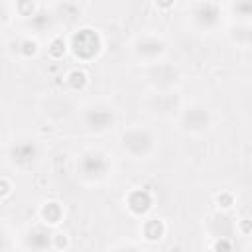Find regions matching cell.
<instances>
[{"label": "cell", "mask_w": 252, "mask_h": 252, "mask_svg": "<svg viewBox=\"0 0 252 252\" xmlns=\"http://www.w3.org/2000/svg\"><path fill=\"white\" fill-rule=\"evenodd\" d=\"M69 43V51L79 61H91L94 59L102 49V37L94 28H81L73 32Z\"/></svg>", "instance_id": "obj_1"}, {"label": "cell", "mask_w": 252, "mask_h": 252, "mask_svg": "<svg viewBox=\"0 0 252 252\" xmlns=\"http://www.w3.org/2000/svg\"><path fill=\"white\" fill-rule=\"evenodd\" d=\"M120 144H122V148H124L130 156H134V158L138 159V158L148 156V154L154 150L156 138H154V134H152L150 130H146V128H130V130H126V132L122 134Z\"/></svg>", "instance_id": "obj_2"}, {"label": "cell", "mask_w": 252, "mask_h": 252, "mask_svg": "<svg viewBox=\"0 0 252 252\" xmlns=\"http://www.w3.org/2000/svg\"><path fill=\"white\" fill-rule=\"evenodd\" d=\"M108 158L102 154V152H96V150H91V152H85L77 163L79 171L83 177L87 179H96V177H102L106 171H108Z\"/></svg>", "instance_id": "obj_3"}, {"label": "cell", "mask_w": 252, "mask_h": 252, "mask_svg": "<svg viewBox=\"0 0 252 252\" xmlns=\"http://www.w3.org/2000/svg\"><path fill=\"white\" fill-rule=\"evenodd\" d=\"M85 124L89 130L104 132L114 124V112L108 106H93L85 114Z\"/></svg>", "instance_id": "obj_4"}, {"label": "cell", "mask_w": 252, "mask_h": 252, "mask_svg": "<svg viewBox=\"0 0 252 252\" xmlns=\"http://www.w3.org/2000/svg\"><path fill=\"white\" fill-rule=\"evenodd\" d=\"M126 207H128V211L132 215L142 217V215L150 213V209L154 207V197H152V193L148 189H142V187L132 189L126 195Z\"/></svg>", "instance_id": "obj_5"}, {"label": "cell", "mask_w": 252, "mask_h": 252, "mask_svg": "<svg viewBox=\"0 0 252 252\" xmlns=\"http://www.w3.org/2000/svg\"><path fill=\"white\" fill-rule=\"evenodd\" d=\"M51 238H53V232L45 224H37L28 230L26 246L33 252H45L47 248H51Z\"/></svg>", "instance_id": "obj_6"}, {"label": "cell", "mask_w": 252, "mask_h": 252, "mask_svg": "<svg viewBox=\"0 0 252 252\" xmlns=\"http://www.w3.org/2000/svg\"><path fill=\"white\" fill-rule=\"evenodd\" d=\"M183 126L187 130H203L209 126V110L201 104L191 106L183 112Z\"/></svg>", "instance_id": "obj_7"}, {"label": "cell", "mask_w": 252, "mask_h": 252, "mask_svg": "<svg viewBox=\"0 0 252 252\" xmlns=\"http://www.w3.org/2000/svg\"><path fill=\"white\" fill-rule=\"evenodd\" d=\"M10 158L18 165H28L37 158V146L33 142H20L10 150Z\"/></svg>", "instance_id": "obj_8"}, {"label": "cell", "mask_w": 252, "mask_h": 252, "mask_svg": "<svg viewBox=\"0 0 252 252\" xmlns=\"http://www.w3.org/2000/svg\"><path fill=\"white\" fill-rule=\"evenodd\" d=\"M219 14H220V8L215 2H205V4L199 2V4H195V20L201 26H215L217 20H219Z\"/></svg>", "instance_id": "obj_9"}, {"label": "cell", "mask_w": 252, "mask_h": 252, "mask_svg": "<svg viewBox=\"0 0 252 252\" xmlns=\"http://www.w3.org/2000/svg\"><path fill=\"white\" fill-rule=\"evenodd\" d=\"M163 49H165V43L158 37H142L136 43V53L140 57H146V59L158 57L159 53H163Z\"/></svg>", "instance_id": "obj_10"}, {"label": "cell", "mask_w": 252, "mask_h": 252, "mask_svg": "<svg viewBox=\"0 0 252 252\" xmlns=\"http://www.w3.org/2000/svg\"><path fill=\"white\" fill-rule=\"evenodd\" d=\"M39 217H41V220H43L47 226L59 224L61 219H63V207H61V203H57V201H47V203H43L41 209H39Z\"/></svg>", "instance_id": "obj_11"}, {"label": "cell", "mask_w": 252, "mask_h": 252, "mask_svg": "<svg viewBox=\"0 0 252 252\" xmlns=\"http://www.w3.org/2000/svg\"><path fill=\"white\" fill-rule=\"evenodd\" d=\"M142 236L148 242H158L165 236V222L161 219H148L142 224Z\"/></svg>", "instance_id": "obj_12"}, {"label": "cell", "mask_w": 252, "mask_h": 252, "mask_svg": "<svg viewBox=\"0 0 252 252\" xmlns=\"http://www.w3.org/2000/svg\"><path fill=\"white\" fill-rule=\"evenodd\" d=\"M65 79H67V85L71 91H83L89 85V75L83 69H71Z\"/></svg>", "instance_id": "obj_13"}, {"label": "cell", "mask_w": 252, "mask_h": 252, "mask_svg": "<svg viewBox=\"0 0 252 252\" xmlns=\"http://www.w3.org/2000/svg\"><path fill=\"white\" fill-rule=\"evenodd\" d=\"M69 51V43L63 35H55L47 45V55L51 59H63V55Z\"/></svg>", "instance_id": "obj_14"}, {"label": "cell", "mask_w": 252, "mask_h": 252, "mask_svg": "<svg viewBox=\"0 0 252 252\" xmlns=\"http://www.w3.org/2000/svg\"><path fill=\"white\" fill-rule=\"evenodd\" d=\"M20 53H22V57H26V59L35 57V55H37V41L32 39V37L22 39V41H20Z\"/></svg>", "instance_id": "obj_15"}, {"label": "cell", "mask_w": 252, "mask_h": 252, "mask_svg": "<svg viewBox=\"0 0 252 252\" xmlns=\"http://www.w3.org/2000/svg\"><path fill=\"white\" fill-rule=\"evenodd\" d=\"M215 205L222 211H228L232 205H234V195L230 191H220L217 197H215Z\"/></svg>", "instance_id": "obj_16"}, {"label": "cell", "mask_w": 252, "mask_h": 252, "mask_svg": "<svg viewBox=\"0 0 252 252\" xmlns=\"http://www.w3.org/2000/svg\"><path fill=\"white\" fill-rule=\"evenodd\" d=\"M16 10H18V14L24 16V18H33V16L37 14V4L32 2V0H28V2H18V4H16Z\"/></svg>", "instance_id": "obj_17"}, {"label": "cell", "mask_w": 252, "mask_h": 252, "mask_svg": "<svg viewBox=\"0 0 252 252\" xmlns=\"http://www.w3.org/2000/svg\"><path fill=\"white\" fill-rule=\"evenodd\" d=\"M211 248H213V252H232V242L224 236H219V238L213 240Z\"/></svg>", "instance_id": "obj_18"}, {"label": "cell", "mask_w": 252, "mask_h": 252, "mask_svg": "<svg viewBox=\"0 0 252 252\" xmlns=\"http://www.w3.org/2000/svg\"><path fill=\"white\" fill-rule=\"evenodd\" d=\"M51 246L57 248V250H65L69 246V236L65 232H53V238H51Z\"/></svg>", "instance_id": "obj_19"}, {"label": "cell", "mask_w": 252, "mask_h": 252, "mask_svg": "<svg viewBox=\"0 0 252 252\" xmlns=\"http://www.w3.org/2000/svg\"><path fill=\"white\" fill-rule=\"evenodd\" d=\"M12 193V183L6 177H0V199H6Z\"/></svg>", "instance_id": "obj_20"}, {"label": "cell", "mask_w": 252, "mask_h": 252, "mask_svg": "<svg viewBox=\"0 0 252 252\" xmlns=\"http://www.w3.org/2000/svg\"><path fill=\"white\" fill-rule=\"evenodd\" d=\"M45 22H47V16H45L43 12H37L33 18H30V24H33L37 30H41V28L45 26Z\"/></svg>", "instance_id": "obj_21"}, {"label": "cell", "mask_w": 252, "mask_h": 252, "mask_svg": "<svg viewBox=\"0 0 252 252\" xmlns=\"http://www.w3.org/2000/svg\"><path fill=\"white\" fill-rule=\"evenodd\" d=\"M250 222H252V220H250L248 217H244V219L238 222V230H240L244 236H248V234H250Z\"/></svg>", "instance_id": "obj_22"}, {"label": "cell", "mask_w": 252, "mask_h": 252, "mask_svg": "<svg viewBox=\"0 0 252 252\" xmlns=\"http://www.w3.org/2000/svg\"><path fill=\"white\" fill-rule=\"evenodd\" d=\"M158 8H163V10H167V8H173V2H159V4H156Z\"/></svg>", "instance_id": "obj_23"}, {"label": "cell", "mask_w": 252, "mask_h": 252, "mask_svg": "<svg viewBox=\"0 0 252 252\" xmlns=\"http://www.w3.org/2000/svg\"><path fill=\"white\" fill-rule=\"evenodd\" d=\"M2 250H6V236L0 232V252H2Z\"/></svg>", "instance_id": "obj_24"}, {"label": "cell", "mask_w": 252, "mask_h": 252, "mask_svg": "<svg viewBox=\"0 0 252 252\" xmlns=\"http://www.w3.org/2000/svg\"><path fill=\"white\" fill-rule=\"evenodd\" d=\"M4 20H6V8H4L2 4H0V24H2Z\"/></svg>", "instance_id": "obj_25"}, {"label": "cell", "mask_w": 252, "mask_h": 252, "mask_svg": "<svg viewBox=\"0 0 252 252\" xmlns=\"http://www.w3.org/2000/svg\"><path fill=\"white\" fill-rule=\"evenodd\" d=\"M118 252H138V250L136 248H120Z\"/></svg>", "instance_id": "obj_26"}]
</instances>
